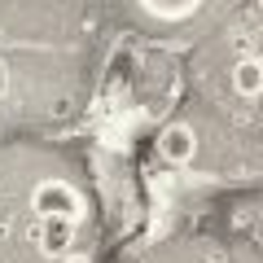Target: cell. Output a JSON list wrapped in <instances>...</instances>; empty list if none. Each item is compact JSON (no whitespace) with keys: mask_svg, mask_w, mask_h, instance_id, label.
<instances>
[{"mask_svg":"<svg viewBox=\"0 0 263 263\" xmlns=\"http://www.w3.org/2000/svg\"><path fill=\"white\" fill-rule=\"evenodd\" d=\"M31 211H35V219H48V215L79 219L84 215V197L66 184V180H44V184H35V193H31Z\"/></svg>","mask_w":263,"mask_h":263,"instance_id":"obj_1","label":"cell"},{"mask_svg":"<svg viewBox=\"0 0 263 263\" xmlns=\"http://www.w3.org/2000/svg\"><path fill=\"white\" fill-rule=\"evenodd\" d=\"M35 241H40V254H48V259H66L70 246H75V219H66V215L40 219Z\"/></svg>","mask_w":263,"mask_h":263,"instance_id":"obj_2","label":"cell"},{"mask_svg":"<svg viewBox=\"0 0 263 263\" xmlns=\"http://www.w3.org/2000/svg\"><path fill=\"white\" fill-rule=\"evenodd\" d=\"M158 154L171 162V167L193 162V154H197V132L189 127V123H167L162 136H158Z\"/></svg>","mask_w":263,"mask_h":263,"instance_id":"obj_3","label":"cell"},{"mask_svg":"<svg viewBox=\"0 0 263 263\" xmlns=\"http://www.w3.org/2000/svg\"><path fill=\"white\" fill-rule=\"evenodd\" d=\"M136 5L158 22H180V18H193L202 9V0H136Z\"/></svg>","mask_w":263,"mask_h":263,"instance_id":"obj_4","label":"cell"},{"mask_svg":"<svg viewBox=\"0 0 263 263\" xmlns=\"http://www.w3.org/2000/svg\"><path fill=\"white\" fill-rule=\"evenodd\" d=\"M233 88H237V97H246V101H254V97L263 92V62L259 57H246V62L233 66Z\"/></svg>","mask_w":263,"mask_h":263,"instance_id":"obj_5","label":"cell"},{"mask_svg":"<svg viewBox=\"0 0 263 263\" xmlns=\"http://www.w3.org/2000/svg\"><path fill=\"white\" fill-rule=\"evenodd\" d=\"M62 263H92V259H88V254H79V250H70V254H66Z\"/></svg>","mask_w":263,"mask_h":263,"instance_id":"obj_6","label":"cell"},{"mask_svg":"<svg viewBox=\"0 0 263 263\" xmlns=\"http://www.w3.org/2000/svg\"><path fill=\"white\" fill-rule=\"evenodd\" d=\"M5 84H9V75H5V62H0V92H5Z\"/></svg>","mask_w":263,"mask_h":263,"instance_id":"obj_7","label":"cell"},{"mask_svg":"<svg viewBox=\"0 0 263 263\" xmlns=\"http://www.w3.org/2000/svg\"><path fill=\"white\" fill-rule=\"evenodd\" d=\"M259 5H263V0H259Z\"/></svg>","mask_w":263,"mask_h":263,"instance_id":"obj_8","label":"cell"}]
</instances>
